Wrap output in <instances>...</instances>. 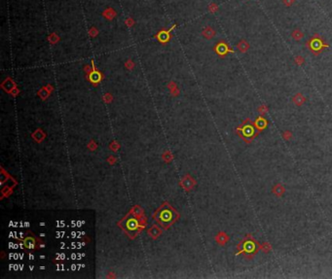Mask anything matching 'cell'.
Masks as SVG:
<instances>
[{"mask_svg":"<svg viewBox=\"0 0 332 279\" xmlns=\"http://www.w3.org/2000/svg\"><path fill=\"white\" fill-rule=\"evenodd\" d=\"M305 46L314 56H319L323 51L329 48V44L319 33H314L313 36L310 37L306 41Z\"/></svg>","mask_w":332,"mask_h":279,"instance_id":"obj_3","label":"cell"},{"mask_svg":"<svg viewBox=\"0 0 332 279\" xmlns=\"http://www.w3.org/2000/svg\"><path fill=\"white\" fill-rule=\"evenodd\" d=\"M215 239H216V241H217V243H218V244H220V245L224 246L227 242H228L229 236L226 234V232L222 231V232H219V234H218L216 235Z\"/></svg>","mask_w":332,"mask_h":279,"instance_id":"obj_11","label":"cell"},{"mask_svg":"<svg viewBox=\"0 0 332 279\" xmlns=\"http://www.w3.org/2000/svg\"><path fill=\"white\" fill-rule=\"evenodd\" d=\"M159 220L162 224H170L173 221V212L168 209L161 210L159 213Z\"/></svg>","mask_w":332,"mask_h":279,"instance_id":"obj_6","label":"cell"},{"mask_svg":"<svg viewBox=\"0 0 332 279\" xmlns=\"http://www.w3.org/2000/svg\"><path fill=\"white\" fill-rule=\"evenodd\" d=\"M294 63L297 66H302L305 63V59L302 56H296L294 57Z\"/></svg>","mask_w":332,"mask_h":279,"instance_id":"obj_17","label":"cell"},{"mask_svg":"<svg viewBox=\"0 0 332 279\" xmlns=\"http://www.w3.org/2000/svg\"><path fill=\"white\" fill-rule=\"evenodd\" d=\"M254 126L256 127V129L258 130L259 133L263 131L264 129H266L267 127H268V121H267V119L265 118V116L260 115L259 117L256 118L255 121H254Z\"/></svg>","mask_w":332,"mask_h":279,"instance_id":"obj_5","label":"cell"},{"mask_svg":"<svg viewBox=\"0 0 332 279\" xmlns=\"http://www.w3.org/2000/svg\"><path fill=\"white\" fill-rule=\"evenodd\" d=\"M236 132L247 144L251 143L259 134L258 130L254 126V122L250 120L249 118H246L241 124L236 129Z\"/></svg>","mask_w":332,"mask_h":279,"instance_id":"obj_2","label":"cell"},{"mask_svg":"<svg viewBox=\"0 0 332 279\" xmlns=\"http://www.w3.org/2000/svg\"><path fill=\"white\" fill-rule=\"evenodd\" d=\"M272 245L269 242H263L260 246V250L265 254H269V253L272 251Z\"/></svg>","mask_w":332,"mask_h":279,"instance_id":"obj_14","label":"cell"},{"mask_svg":"<svg viewBox=\"0 0 332 279\" xmlns=\"http://www.w3.org/2000/svg\"><path fill=\"white\" fill-rule=\"evenodd\" d=\"M257 111L259 112V114L262 116H265L267 114V112L269 111V107H268L266 104H262L257 108Z\"/></svg>","mask_w":332,"mask_h":279,"instance_id":"obj_15","label":"cell"},{"mask_svg":"<svg viewBox=\"0 0 332 279\" xmlns=\"http://www.w3.org/2000/svg\"><path fill=\"white\" fill-rule=\"evenodd\" d=\"M125 226H126V229H128V231H131V232H132V231L133 232V231H135L136 229H138V221L135 219V218H130V219L127 220V222H126V224H125Z\"/></svg>","mask_w":332,"mask_h":279,"instance_id":"obj_9","label":"cell"},{"mask_svg":"<svg viewBox=\"0 0 332 279\" xmlns=\"http://www.w3.org/2000/svg\"><path fill=\"white\" fill-rule=\"evenodd\" d=\"M282 138L284 139V140L286 141H290L291 139L293 138V134H292V131H290V130H284V132H282Z\"/></svg>","mask_w":332,"mask_h":279,"instance_id":"obj_16","label":"cell"},{"mask_svg":"<svg viewBox=\"0 0 332 279\" xmlns=\"http://www.w3.org/2000/svg\"><path fill=\"white\" fill-rule=\"evenodd\" d=\"M260 244L250 234H246L237 245L236 255H241L246 260H251L260 250Z\"/></svg>","mask_w":332,"mask_h":279,"instance_id":"obj_1","label":"cell"},{"mask_svg":"<svg viewBox=\"0 0 332 279\" xmlns=\"http://www.w3.org/2000/svg\"><path fill=\"white\" fill-rule=\"evenodd\" d=\"M24 245L27 249L28 250H33L36 248V240L33 236H30L28 235L27 237H25L24 239Z\"/></svg>","mask_w":332,"mask_h":279,"instance_id":"obj_10","label":"cell"},{"mask_svg":"<svg viewBox=\"0 0 332 279\" xmlns=\"http://www.w3.org/2000/svg\"><path fill=\"white\" fill-rule=\"evenodd\" d=\"M281 2L284 3L286 7H290L295 3L296 0H281Z\"/></svg>","mask_w":332,"mask_h":279,"instance_id":"obj_18","label":"cell"},{"mask_svg":"<svg viewBox=\"0 0 332 279\" xmlns=\"http://www.w3.org/2000/svg\"><path fill=\"white\" fill-rule=\"evenodd\" d=\"M285 193V188L284 186L281 184V183H277L272 187V194L277 197H281Z\"/></svg>","mask_w":332,"mask_h":279,"instance_id":"obj_7","label":"cell"},{"mask_svg":"<svg viewBox=\"0 0 332 279\" xmlns=\"http://www.w3.org/2000/svg\"><path fill=\"white\" fill-rule=\"evenodd\" d=\"M306 101H307V98H306L301 92H297L296 94H294L292 96V102L295 104L297 107L302 106Z\"/></svg>","mask_w":332,"mask_h":279,"instance_id":"obj_8","label":"cell"},{"mask_svg":"<svg viewBox=\"0 0 332 279\" xmlns=\"http://www.w3.org/2000/svg\"><path fill=\"white\" fill-rule=\"evenodd\" d=\"M291 37H292L295 41H300V40L304 37V33L300 29H294L292 31V33H291Z\"/></svg>","mask_w":332,"mask_h":279,"instance_id":"obj_13","label":"cell"},{"mask_svg":"<svg viewBox=\"0 0 332 279\" xmlns=\"http://www.w3.org/2000/svg\"><path fill=\"white\" fill-rule=\"evenodd\" d=\"M215 51L221 57H226L229 53H234V50L230 48V46L225 41L218 42V44L215 46Z\"/></svg>","mask_w":332,"mask_h":279,"instance_id":"obj_4","label":"cell"},{"mask_svg":"<svg viewBox=\"0 0 332 279\" xmlns=\"http://www.w3.org/2000/svg\"><path fill=\"white\" fill-rule=\"evenodd\" d=\"M237 47H238V50L240 51L241 53H243V54H244V53H246V52L249 50L250 45L248 44V42H247L246 40L241 39V41L238 43Z\"/></svg>","mask_w":332,"mask_h":279,"instance_id":"obj_12","label":"cell"}]
</instances>
